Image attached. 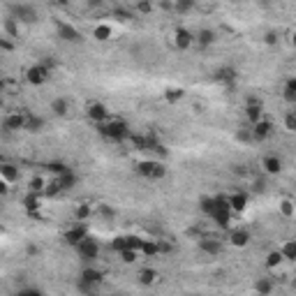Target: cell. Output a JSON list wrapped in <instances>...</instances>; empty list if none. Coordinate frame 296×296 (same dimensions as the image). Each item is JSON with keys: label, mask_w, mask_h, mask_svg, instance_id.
Here are the masks:
<instances>
[{"label": "cell", "mask_w": 296, "mask_h": 296, "mask_svg": "<svg viewBox=\"0 0 296 296\" xmlns=\"http://www.w3.org/2000/svg\"><path fill=\"white\" fill-rule=\"evenodd\" d=\"M97 132L105 139H109V141H125V139L132 137V132H130V127H127V123L121 121V118H109V121L100 123Z\"/></svg>", "instance_id": "obj_1"}, {"label": "cell", "mask_w": 296, "mask_h": 296, "mask_svg": "<svg viewBox=\"0 0 296 296\" xmlns=\"http://www.w3.org/2000/svg\"><path fill=\"white\" fill-rule=\"evenodd\" d=\"M137 174L148 181H162L167 176V167L160 160H141L137 162Z\"/></svg>", "instance_id": "obj_2"}, {"label": "cell", "mask_w": 296, "mask_h": 296, "mask_svg": "<svg viewBox=\"0 0 296 296\" xmlns=\"http://www.w3.org/2000/svg\"><path fill=\"white\" fill-rule=\"evenodd\" d=\"M56 35H58L63 42H67V44H83V42H86L83 33L79 30V28L72 26V23L58 21V23H56Z\"/></svg>", "instance_id": "obj_3"}, {"label": "cell", "mask_w": 296, "mask_h": 296, "mask_svg": "<svg viewBox=\"0 0 296 296\" xmlns=\"http://www.w3.org/2000/svg\"><path fill=\"white\" fill-rule=\"evenodd\" d=\"M51 77V70L44 63H35V65H30L26 70V81L30 83V86H42V83H46Z\"/></svg>", "instance_id": "obj_4"}, {"label": "cell", "mask_w": 296, "mask_h": 296, "mask_svg": "<svg viewBox=\"0 0 296 296\" xmlns=\"http://www.w3.org/2000/svg\"><path fill=\"white\" fill-rule=\"evenodd\" d=\"M12 17L17 19L19 23H26V26H30V23L37 21V10H35L33 5H26V3H19V5H12Z\"/></svg>", "instance_id": "obj_5"}, {"label": "cell", "mask_w": 296, "mask_h": 296, "mask_svg": "<svg viewBox=\"0 0 296 296\" xmlns=\"http://www.w3.org/2000/svg\"><path fill=\"white\" fill-rule=\"evenodd\" d=\"M63 238H65V243L67 245H72V248H77L79 243L83 241V238H88V225L86 222H74V227H70V229L65 231V236H63Z\"/></svg>", "instance_id": "obj_6"}, {"label": "cell", "mask_w": 296, "mask_h": 296, "mask_svg": "<svg viewBox=\"0 0 296 296\" xmlns=\"http://www.w3.org/2000/svg\"><path fill=\"white\" fill-rule=\"evenodd\" d=\"M77 253L83 262H93V259L100 257V243L88 236V238H83V241L77 245Z\"/></svg>", "instance_id": "obj_7"}, {"label": "cell", "mask_w": 296, "mask_h": 296, "mask_svg": "<svg viewBox=\"0 0 296 296\" xmlns=\"http://www.w3.org/2000/svg\"><path fill=\"white\" fill-rule=\"evenodd\" d=\"M26 121H28L26 111H14V114L5 116L3 127H5V132H19V130H26Z\"/></svg>", "instance_id": "obj_8"}, {"label": "cell", "mask_w": 296, "mask_h": 296, "mask_svg": "<svg viewBox=\"0 0 296 296\" xmlns=\"http://www.w3.org/2000/svg\"><path fill=\"white\" fill-rule=\"evenodd\" d=\"M213 79L218 83H222V86H234V83L238 81V70H236L234 65H222L215 70Z\"/></svg>", "instance_id": "obj_9"}, {"label": "cell", "mask_w": 296, "mask_h": 296, "mask_svg": "<svg viewBox=\"0 0 296 296\" xmlns=\"http://www.w3.org/2000/svg\"><path fill=\"white\" fill-rule=\"evenodd\" d=\"M86 116H88V121H93V123H105L109 121V109H107L102 102H90V105L86 107Z\"/></svg>", "instance_id": "obj_10"}, {"label": "cell", "mask_w": 296, "mask_h": 296, "mask_svg": "<svg viewBox=\"0 0 296 296\" xmlns=\"http://www.w3.org/2000/svg\"><path fill=\"white\" fill-rule=\"evenodd\" d=\"M194 33L192 30H187V28H176V33H174V44L178 46L181 51H185V49H190L192 44H194Z\"/></svg>", "instance_id": "obj_11"}, {"label": "cell", "mask_w": 296, "mask_h": 296, "mask_svg": "<svg viewBox=\"0 0 296 296\" xmlns=\"http://www.w3.org/2000/svg\"><path fill=\"white\" fill-rule=\"evenodd\" d=\"M271 134H273V123L266 121V118H262V121H257L253 125V139L255 141H264V139H269Z\"/></svg>", "instance_id": "obj_12"}, {"label": "cell", "mask_w": 296, "mask_h": 296, "mask_svg": "<svg viewBox=\"0 0 296 296\" xmlns=\"http://www.w3.org/2000/svg\"><path fill=\"white\" fill-rule=\"evenodd\" d=\"M194 37H197L194 42H197L202 49H209V46H213V44L218 42V35H215V30H211V28H202Z\"/></svg>", "instance_id": "obj_13"}, {"label": "cell", "mask_w": 296, "mask_h": 296, "mask_svg": "<svg viewBox=\"0 0 296 296\" xmlns=\"http://www.w3.org/2000/svg\"><path fill=\"white\" fill-rule=\"evenodd\" d=\"M199 250H202L204 255L215 257V255L222 253V243H220L218 238H199Z\"/></svg>", "instance_id": "obj_14"}, {"label": "cell", "mask_w": 296, "mask_h": 296, "mask_svg": "<svg viewBox=\"0 0 296 296\" xmlns=\"http://www.w3.org/2000/svg\"><path fill=\"white\" fill-rule=\"evenodd\" d=\"M245 118L250 121V125H255L257 121L264 118V105L262 102H248L245 105Z\"/></svg>", "instance_id": "obj_15"}, {"label": "cell", "mask_w": 296, "mask_h": 296, "mask_svg": "<svg viewBox=\"0 0 296 296\" xmlns=\"http://www.w3.org/2000/svg\"><path fill=\"white\" fill-rule=\"evenodd\" d=\"M229 243L234 248H245L248 243H250V231L241 229V227H238V229H231L229 231Z\"/></svg>", "instance_id": "obj_16"}, {"label": "cell", "mask_w": 296, "mask_h": 296, "mask_svg": "<svg viewBox=\"0 0 296 296\" xmlns=\"http://www.w3.org/2000/svg\"><path fill=\"white\" fill-rule=\"evenodd\" d=\"M262 167H264V171H266V174L278 176L280 171H282V160H280L278 155H266V158L262 160Z\"/></svg>", "instance_id": "obj_17"}, {"label": "cell", "mask_w": 296, "mask_h": 296, "mask_svg": "<svg viewBox=\"0 0 296 296\" xmlns=\"http://www.w3.org/2000/svg\"><path fill=\"white\" fill-rule=\"evenodd\" d=\"M231 213H234L231 209H222V206H218V211H215V213L211 215V220H213V222H215L218 227L227 229V227H229V222H231Z\"/></svg>", "instance_id": "obj_18"}, {"label": "cell", "mask_w": 296, "mask_h": 296, "mask_svg": "<svg viewBox=\"0 0 296 296\" xmlns=\"http://www.w3.org/2000/svg\"><path fill=\"white\" fill-rule=\"evenodd\" d=\"M229 206L234 213H243L248 206V194L245 192H234V194H229Z\"/></svg>", "instance_id": "obj_19"}, {"label": "cell", "mask_w": 296, "mask_h": 296, "mask_svg": "<svg viewBox=\"0 0 296 296\" xmlns=\"http://www.w3.org/2000/svg\"><path fill=\"white\" fill-rule=\"evenodd\" d=\"M39 206H42V204H39V192H33V190H30L26 197H23V209H26L28 215H30V213H37Z\"/></svg>", "instance_id": "obj_20"}, {"label": "cell", "mask_w": 296, "mask_h": 296, "mask_svg": "<svg viewBox=\"0 0 296 296\" xmlns=\"http://www.w3.org/2000/svg\"><path fill=\"white\" fill-rule=\"evenodd\" d=\"M58 178V183H61V187H63V192H67V190H72V187L77 185L79 183V176L74 174L72 169H67L65 174H61V176H56Z\"/></svg>", "instance_id": "obj_21"}, {"label": "cell", "mask_w": 296, "mask_h": 296, "mask_svg": "<svg viewBox=\"0 0 296 296\" xmlns=\"http://www.w3.org/2000/svg\"><path fill=\"white\" fill-rule=\"evenodd\" d=\"M81 278L88 280V282H93V285H102V282H105V273L100 269H93V266H86V269L81 271Z\"/></svg>", "instance_id": "obj_22"}, {"label": "cell", "mask_w": 296, "mask_h": 296, "mask_svg": "<svg viewBox=\"0 0 296 296\" xmlns=\"http://www.w3.org/2000/svg\"><path fill=\"white\" fill-rule=\"evenodd\" d=\"M0 176H3V181H7V183H17L19 181V169L14 165H10V162H5V165L0 167Z\"/></svg>", "instance_id": "obj_23"}, {"label": "cell", "mask_w": 296, "mask_h": 296, "mask_svg": "<svg viewBox=\"0 0 296 296\" xmlns=\"http://www.w3.org/2000/svg\"><path fill=\"white\" fill-rule=\"evenodd\" d=\"M93 39H97V42L111 39V26L109 23H100V26H95L93 28Z\"/></svg>", "instance_id": "obj_24"}, {"label": "cell", "mask_w": 296, "mask_h": 296, "mask_svg": "<svg viewBox=\"0 0 296 296\" xmlns=\"http://www.w3.org/2000/svg\"><path fill=\"white\" fill-rule=\"evenodd\" d=\"M282 95H285L287 102H294V105H296V77H289V79L285 81Z\"/></svg>", "instance_id": "obj_25"}, {"label": "cell", "mask_w": 296, "mask_h": 296, "mask_svg": "<svg viewBox=\"0 0 296 296\" xmlns=\"http://www.w3.org/2000/svg\"><path fill=\"white\" fill-rule=\"evenodd\" d=\"M197 7V0H174V12L178 14H190Z\"/></svg>", "instance_id": "obj_26"}, {"label": "cell", "mask_w": 296, "mask_h": 296, "mask_svg": "<svg viewBox=\"0 0 296 296\" xmlns=\"http://www.w3.org/2000/svg\"><path fill=\"white\" fill-rule=\"evenodd\" d=\"M3 30H5L7 37H19V21L14 17H7L3 21Z\"/></svg>", "instance_id": "obj_27"}, {"label": "cell", "mask_w": 296, "mask_h": 296, "mask_svg": "<svg viewBox=\"0 0 296 296\" xmlns=\"http://www.w3.org/2000/svg\"><path fill=\"white\" fill-rule=\"evenodd\" d=\"M199 209H202L204 215H213L215 211H218V202H215V197H204L202 202H199Z\"/></svg>", "instance_id": "obj_28"}, {"label": "cell", "mask_w": 296, "mask_h": 296, "mask_svg": "<svg viewBox=\"0 0 296 296\" xmlns=\"http://www.w3.org/2000/svg\"><path fill=\"white\" fill-rule=\"evenodd\" d=\"M51 111H54L56 116H67V111H70V105H67V100L65 97H56L54 102H51Z\"/></svg>", "instance_id": "obj_29"}, {"label": "cell", "mask_w": 296, "mask_h": 296, "mask_svg": "<svg viewBox=\"0 0 296 296\" xmlns=\"http://www.w3.org/2000/svg\"><path fill=\"white\" fill-rule=\"evenodd\" d=\"M139 253H143L146 257H155V255H160V241H143L141 248H139Z\"/></svg>", "instance_id": "obj_30"}, {"label": "cell", "mask_w": 296, "mask_h": 296, "mask_svg": "<svg viewBox=\"0 0 296 296\" xmlns=\"http://www.w3.org/2000/svg\"><path fill=\"white\" fill-rule=\"evenodd\" d=\"M44 169L51 171L54 176H61V174H65L70 167H67L65 162H61V160H51V162H46V165H44Z\"/></svg>", "instance_id": "obj_31"}, {"label": "cell", "mask_w": 296, "mask_h": 296, "mask_svg": "<svg viewBox=\"0 0 296 296\" xmlns=\"http://www.w3.org/2000/svg\"><path fill=\"white\" fill-rule=\"evenodd\" d=\"M155 280H158V271L155 269H141L139 271V282H141V285H153Z\"/></svg>", "instance_id": "obj_32"}, {"label": "cell", "mask_w": 296, "mask_h": 296, "mask_svg": "<svg viewBox=\"0 0 296 296\" xmlns=\"http://www.w3.org/2000/svg\"><path fill=\"white\" fill-rule=\"evenodd\" d=\"M183 97H185V90H181V88H167V90H165V100L169 102V105L181 102Z\"/></svg>", "instance_id": "obj_33"}, {"label": "cell", "mask_w": 296, "mask_h": 296, "mask_svg": "<svg viewBox=\"0 0 296 296\" xmlns=\"http://www.w3.org/2000/svg\"><path fill=\"white\" fill-rule=\"evenodd\" d=\"M42 127H44V118L28 114V121H26V130L28 132H42Z\"/></svg>", "instance_id": "obj_34"}, {"label": "cell", "mask_w": 296, "mask_h": 296, "mask_svg": "<svg viewBox=\"0 0 296 296\" xmlns=\"http://www.w3.org/2000/svg\"><path fill=\"white\" fill-rule=\"evenodd\" d=\"M280 253H282V257L285 259L296 262V241H285L282 243V248H280Z\"/></svg>", "instance_id": "obj_35"}, {"label": "cell", "mask_w": 296, "mask_h": 296, "mask_svg": "<svg viewBox=\"0 0 296 296\" xmlns=\"http://www.w3.org/2000/svg\"><path fill=\"white\" fill-rule=\"evenodd\" d=\"M280 213L285 215V218H294L296 215V204L291 199H282L280 202Z\"/></svg>", "instance_id": "obj_36"}, {"label": "cell", "mask_w": 296, "mask_h": 296, "mask_svg": "<svg viewBox=\"0 0 296 296\" xmlns=\"http://www.w3.org/2000/svg\"><path fill=\"white\" fill-rule=\"evenodd\" d=\"M282 262H285V257H282L280 250H273V253L266 255V266H269V269H275V266H280Z\"/></svg>", "instance_id": "obj_37"}, {"label": "cell", "mask_w": 296, "mask_h": 296, "mask_svg": "<svg viewBox=\"0 0 296 296\" xmlns=\"http://www.w3.org/2000/svg\"><path fill=\"white\" fill-rule=\"evenodd\" d=\"M111 19L125 23V21H130V19H132V12L130 10H123V7H116V10H111Z\"/></svg>", "instance_id": "obj_38"}, {"label": "cell", "mask_w": 296, "mask_h": 296, "mask_svg": "<svg viewBox=\"0 0 296 296\" xmlns=\"http://www.w3.org/2000/svg\"><path fill=\"white\" fill-rule=\"evenodd\" d=\"M90 215H93V206H88V204H79L77 206V220L79 222H86Z\"/></svg>", "instance_id": "obj_39"}, {"label": "cell", "mask_w": 296, "mask_h": 296, "mask_svg": "<svg viewBox=\"0 0 296 296\" xmlns=\"http://www.w3.org/2000/svg\"><path fill=\"white\" fill-rule=\"evenodd\" d=\"M255 289H257L259 294H271V291H273V282H271L269 278H259L257 285H255Z\"/></svg>", "instance_id": "obj_40"}, {"label": "cell", "mask_w": 296, "mask_h": 296, "mask_svg": "<svg viewBox=\"0 0 296 296\" xmlns=\"http://www.w3.org/2000/svg\"><path fill=\"white\" fill-rule=\"evenodd\" d=\"M28 190L44 192V190H46V181H44L42 176H33V178H30V185H28Z\"/></svg>", "instance_id": "obj_41"}, {"label": "cell", "mask_w": 296, "mask_h": 296, "mask_svg": "<svg viewBox=\"0 0 296 296\" xmlns=\"http://www.w3.org/2000/svg\"><path fill=\"white\" fill-rule=\"evenodd\" d=\"M137 253H139V250L125 248V250H121L118 255H121V262H123V264H134V262H137Z\"/></svg>", "instance_id": "obj_42"}, {"label": "cell", "mask_w": 296, "mask_h": 296, "mask_svg": "<svg viewBox=\"0 0 296 296\" xmlns=\"http://www.w3.org/2000/svg\"><path fill=\"white\" fill-rule=\"evenodd\" d=\"M44 192H46V197H56V194H61V192H63V187H61V183H58V178H56V176H54V181L46 183V190H44Z\"/></svg>", "instance_id": "obj_43"}, {"label": "cell", "mask_w": 296, "mask_h": 296, "mask_svg": "<svg viewBox=\"0 0 296 296\" xmlns=\"http://www.w3.org/2000/svg\"><path fill=\"white\" fill-rule=\"evenodd\" d=\"M97 215L105 220H114L116 218V211L111 209V206H107V204H97Z\"/></svg>", "instance_id": "obj_44"}, {"label": "cell", "mask_w": 296, "mask_h": 296, "mask_svg": "<svg viewBox=\"0 0 296 296\" xmlns=\"http://www.w3.org/2000/svg\"><path fill=\"white\" fill-rule=\"evenodd\" d=\"M137 12L139 14H151V12H153V3H151V0H139Z\"/></svg>", "instance_id": "obj_45"}, {"label": "cell", "mask_w": 296, "mask_h": 296, "mask_svg": "<svg viewBox=\"0 0 296 296\" xmlns=\"http://www.w3.org/2000/svg\"><path fill=\"white\" fill-rule=\"evenodd\" d=\"M39 294H42L39 287H21V289L17 291V296H39Z\"/></svg>", "instance_id": "obj_46"}, {"label": "cell", "mask_w": 296, "mask_h": 296, "mask_svg": "<svg viewBox=\"0 0 296 296\" xmlns=\"http://www.w3.org/2000/svg\"><path fill=\"white\" fill-rule=\"evenodd\" d=\"M285 127L289 132H296V111H289V114L285 116Z\"/></svg>", "instance_id": "obj_47"}, {"label": "cell", "mask_w": 296, "mask_h": 296, "mask_svg": "<svg viewBox=\"0 0 296 296\" xmlns=\"http://www.w3.org/2000/svg\"><path fill=\"white\" fill-rule=\"evenodd\" d=\"M236 139L238 141H253V130H238L236 132Z\"/></svg>", "instance_id": "obj_48"}, {"label": "cell", "mask_w": 296, "mask_h": 296, "mask_svg": "<svg viewBox=\"0 0 296 296\" xmlns=\"http://www.w3.org/2000/svg\"><path fill=\"white\" fill-rule=\"evenodd\" d=\"M264 44H269V46H275V44H278V33L269 30V33L264 35Z\"/></svg>", "instance_id": "obj_49"}, {"label": "cell", "mask_w": 296, "mask_h": 296, "mask_svg": "<svg viewBox=\"0 0 296 296\" xmlns=\"http://www.w3.org/2000/svg\"><path fill=\"white\" fill-rule=\"evenodd\" d=\"M0 49L5 51V54H10V51L14 49V44L10 42V37H0Z\"/></svg>", "instance_id": "obj_50"}, {"label": "cell", "mask_w": 296, "mask_h": 296, "mask_svg": "<svg viewBox=\"0 0 296 296\" xmlns=\"http://www.w3.org/2000/svg\"><path fill=\"white\" fill-rule=\"evenodd\" d=\"M26 253H28V257H35V255H39V248L35 245V243H30V245L26 248Z\"/></svg>", "instance_id": "obj_51"}, {"label": "cell", "mask_w": 296, "mask_h": 296, "mask_svg": "<svg viewBox=\"0 0 296 296\" xmlns=\"http://www.w3.org/2000/svg\"><path fill=\"white\" fill-rule=\"evenodd\" d=\"M86 5L90 7V10H97V7L105 5V0H86Z\"/></svg>", "instance_id": "obj_52"}, {"label": "cell", "mask_w": 296, "mask_h": 296, "mask_svg": "<svg viewBox=\"0 0 296 296\" xmlns=\"http://www.w3.org/2000/svg\"><path fill=\"white\" fill-rule=\"evenodd\" d=\"M253 190L255 192H264V190H266V181H259V178H257V181H255V185H253Z\"/></svg>", "instance_id": "obj_53"}, {"label": "cell", "mask_w": 296, "mask_h": 296, "mask_svg": "<svg viewBox=\"0 0 296 296\" xmlns=\"http://www.w3.org/2000/svg\"><path fill=\"white\" fill-rule=\"evenodd\" d=\"M160 7H162V10H174V0H162Z\"/></svg>", "instance_id": "obj_54"}, {"label": "cell", "mask_w": 296, "mask_h": 296, "mask_svg": "<svg viewBox=\"0 0 296 296\" xmlns=\"http://www.w3.org/2000/svg\"><path fill=\"white\" fill-rule=\"evenodd\" d=\"M160 253H171V245L169 243H160Z\"/></svg>", "instance_id": "obj_55"}, {"label": "cell", "mask_w": 296, "mask_h": 296, "mask_svg": "<svg viewBox=\"0 0 296 296\" xmlns=\"http://www.w3.org/2000/svg\"><path fill=\"white\" fill-rule=\"evenodd\" d=\"M56 5H61V7H67V5H70V0H56Z\"/></svg>", "instance_id": "obj_56"}, {"label": "cell", "mask_w": 296, "mask_h": 296, "mask_svg": "<svg viewBox=\"0 0 296 296\" xmlns=\"http://www.w3.org/2000/svg\"><path fill=\"white\" fill-rule=\"evenodd\" d=\"M291 46H294V49H296V30H294V33H291Z\"/></svg>", "instance_id": "obj_57"}, {"label": "cell", "mask_w": 296, "mask_h": 296, "mask_svg": "<svg viewBox=\"0 0 296 296\" xmlns=\"http://www.w3.org/2000/svg\"><path fill=\"white\" fill-rule=\"evenodd\" d=\"M294 287H296V282H294Z\"/></svg>", "instance_id": "obj_58"}]
</instances>
